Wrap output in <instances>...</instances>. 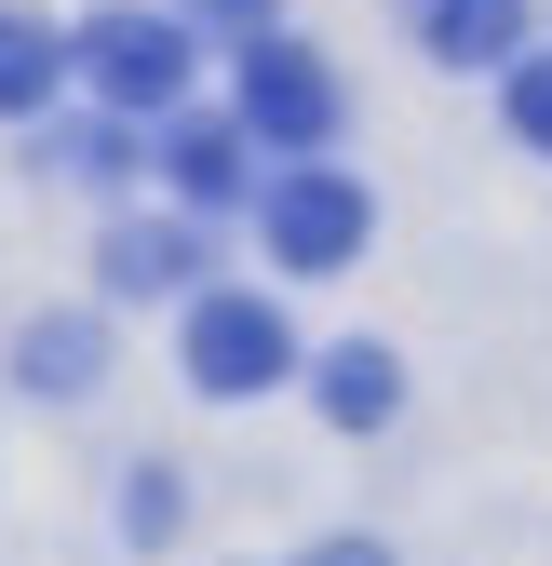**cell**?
<instances>
[{
	"instance_id": "1",
	"label": "cell",
	"mask_w": 552,
	"mask_h": 566,
	"mask_svg": "<svg viewBox=\"0 0 552 566\" xmlns=\"http://www.w3.org/2000/svg\"><path fill=\"white\" fill-rule=\"evenodd\" d=\"M176 365L202 405H256L269 378H297V324L256 297V283H202L189 297V337H176Z\"/></svg>"
},
{
	"instance_id": "2",
	"label": "cell",
	"mask_w": 552,
	"mask_h": 566,
	"mask_svg": "<svg viewBox=\"0 0 552 566\" xmlns=\"http://www.w3.org/2000/svg\"><path fill=\"white\" fill-rule=\"evenodd\" d=\"M230 108L256 122V149H284V163H323V149H337V122H351L337 67H323L310 41H284V28H256V41H243V95H230Z\"/></svg>"
},
{
	"instance_id": "3",
	"label": "cell",
	"mask_w": 552,
	"mask_h": 566,
	"mask_svg": "<svg viewBox=\"0 0 552 566\" xmlns=\"http://www.w3.org/2000/svg\"><path fill=\"white\" fill-rule=\"evenodd\" d=\"M256 230H269L284 270H351L378 243V202H364V176H337V163H284L256 189Z\"/></svg>"
},
{
	"instance_id": "4",
	"label": "cell",
	"mask_w": 552,
	"mask_h": 566,
	"mask_svg": "<svg viewBox=\"0 0 552 566\" xmlns=\"http://www.w3.org/2000/svg\"><path fill=\"white\" fill-rule=\"evenodd\" d=\"M82 82H95L108 108H135V122L189 108V28H176V14H95V28H82Z\"/></svg>"
},
{
	"instance_id": "5",
	"label": "cell",
	"mask_w": 552,
	"mask_h": 566,
	"mask_svg": "<svg viewBox=\"0 0 552 566\" xmlns=\"http://www.w3.org/2000/svg\"><path fill=\"white\" fill-rule=\"evenodd\" d=\"M243 149H256L243 108H162V176H176L189 202H230V189H243Z\"/></svg>"
},
{
	"instance_id": "6",
	"label": "cell",
	"mask_w": 552,
	"mask_h": 566,
	"mask_svg": "<svg viewBox=\"0 0 552 566\" xmlns=\"http://www.w3.org/2000/svg\"><path fill=\"white\" fill-rule=\"evenodd\" d=\"M67 67H82V28H54V14H28V0H0V122L54 108Z\"/></svg>"
},
{
	"instance_id": "7",
	"label": "cell",
	"mask_w": 552,
	"mask_h": 566,
	"mask_svg": "<svg viewBox=\"0 0 552 566\" xmlns=\"http://www.w3.org/2000/svg\"><path fill=\"white\" fill-rule=\"evenodd\" d=\"M108 297H202V230L121 217V230H108Z\"/></svg>"
},
{
	"instance_id": "8",
	"label": "cell",
	"mask_w": 552,
	"mask_h": 566,
	"mask_svg": "<svg viewBox=\"0 0 552 566\" xmlns=\"http://www.w3.org/2000/svg\"><path fill=\"white\" fill-rule=\"evenodd\" d=\"M404 28H418L432 67H499L526 41V0H404Z\"/></svg>"
},
{
	"instance_id": "9",
	"label": "cell",
	"mask_w": 552,
	"mask_h": 566,
	"mask_svg": "<svg viewBox=\"0 0 552 566\" xmlns=\"http://www.w3.org/2000/svg\"><path fill=\"white\" fill-rule=\"evenodd\" d=\"M310 405L337 418V432H378V418L404 405V365H391V350H378V337H337V350H323V365H310Z\"/></svg>"
},
{
	"instance_id": "10",
	"label": "cell",
	"mask_w": 552,
	"mask_h": 566,
	"mask_svg": "<svg viewBox=\"0 0 552 566\" xmlns=\"http://www.w3.org/2000/svg\"><path fill=\"white\" fill-rule=\"evenodd\" d=\"M14 378H28V391H41V405H82V391H95V378H108V337H95V324H82V311H41V324H28V337H14Z\"/></svg>"
},
{
	"instance_id": "11",
	"label": "cell",
	"mask_w": 552,
	"mask_h": 566,
	"mask_svg": "<svg viewBox=\"0 0 552 566\" xmlns=\"http://www.w3.org/2000/svg\"><path fill=\"white\" fill-rule=\"evenodd\" d=\"M54 149H67V176H82V189H121L135 163H149V149H135V108H108V122H67Z\"/></svg>"
},
{
	"instance_id": "12",
	"label": "cell",
	"mask_w": 552,
	"mask_h": 566,
	"mask_svg": "<svg viewBox=\"0 0 552 566\" xmlns=\"http://www.w3.org/2000/svg\"><path fill=\"white\" fill-rule=\"evenodd\" d=\"M512 135L552 163V54H512Z\"/></svg>"
},
{
	"instance_id": "13",
	"label": "cell",
	"mask_w": 552,
	"mask_h": 566,
	"mask_svg": "<svg viewBox=\"0 0 552 566\" xmlns=\"http://www.w3.org/2000/svg\"><path fill=\"white\" fill-rule=\"evenodd\" d=\"M176 513H189V500H176V485H162V472H149V485H135V500H121V526H135V539H176Z\"/></svg>"
},
{
	"instance_id": "14",
	"label": "cell",
	"mask_w": 552,
	"mask_h": 566,
	"mask_svg": "<svg viewBox=\"0 0 552 566\" xmlns=\"http://www.w3.org/2000/svg\"><path fill=\"white\" fill-rule=\"evenodd\" d=\"M310 566H391V553H378V539H323Z\"/></svg>"
},
{
	"instance_id": "15",
	"label": "cell",
	"mask_w": 552,
	"mask_h": 566,
	"mask_svg": "<svg viewBox=\"0 0 552 566\" xmlns=\"http://www.w3.org/2000/svg\"><path fill=\"white\" fill-rule=\"evenodd\" d=\"M202 14H230V28H243V41H256V28H269V0H202Z\"/></svg>"
}]
</instances>
